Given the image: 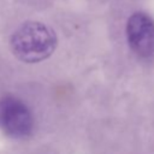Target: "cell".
Segmentation results:
<instances>
[{
    "label": "cell",
    "instance_id": "1",
    "mask_svg": "<svg viewBox=\"0 0 154 154\" xmlns=\"http://www.w3.org/2000/svg\"><path fill=\"white\" fill-rule=\"evenodd\" d=\"M58 45L55 31L45 23L29 20L19 25L11 36L13 55L26 64L40 63L49 58Z\"/></svg>",
    "mask_w": 154,
    "mask_h": 154
},
{
    "label": "cell",
    "instance_id": "2",
    "mask_svg": "<svg viewBox=\"0 0 154 154\" xmlns=\"http://www.w3.org/2000/svg\"><path fill=\"white\" fill-rule=\"evenodd\" d=\"M34 119L28 106L16 96L0 97V130L12 138H24L32 132Z\"/></svg>",
    "mask_w": 154,
    "mask_h": 154
},
{
    "label": "cell",
    "instance_id": "3",
    "mask_svg": "<svg viewBox=\"0 0 154 154\" xmlns=\"http://www.w3.org/2000/svg\"><path fill=\"white\" fill-rule=\"evenodd\" d=\"M126 38L130 48L140 58L154 54V20L144 12L132 13L126 23Z\"/></svg>",
    "mask_w": 154,
    "mask_h": 154
}]
</instances>
